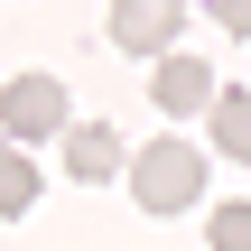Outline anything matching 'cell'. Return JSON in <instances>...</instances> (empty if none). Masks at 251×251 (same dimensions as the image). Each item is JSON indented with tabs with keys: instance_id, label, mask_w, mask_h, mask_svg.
Segmentation results:
<instances>
[{
	"instance_id": "cell-3",
	"label": "cell",
	"mask_w": 251,
	"mask_h": 251,
	"mask_svg": "<svg viewBox=\"0 0 251 251\" xmlns=\"http://www.w3.org/2000/svg\"><path fill=\"white\" fill-rule=\"evenodd\" d=\"M177 28H186L177 0H121L112 9V47L121 56H177Z\"/></svg>"
},
{
	"instance_id": "cell-8",
	"label": "cell",
	"mask_w": 251,
	"mask_h": 251,
	"mask_svg": "<svg viewBox=\"0 0 251 251\" xmlns=\"http://www.w3.org/2000/svg\"><path fill=\"white\" fill-rule=\"evenodd\" d=\"M205 242H214V251H251V205H214Z\"/></svg>"
},
{
	"instance_id": "cell-2",
	"label": "cell",
	"mask_w": 251,
	"mask_h": 251,
	"mask_svg": "<svg viewBox=\"0 0 251 251\" xmlns=\"http://www.w3.org/2000/svg\"><path fill=\"white\" fill-rule=\"evenodd\" d=\"M56 130H75L65 84H56V75H9V84H0V140L28 149V140H56Z\"/></svg>"
},
{
	"instance_id": "cell-4",
	"label": "cell",
	"mask_w": 251,
	"mask_h": 251,
	"mask_svg": "<svg viewBox=\"0 0 251 251\" xmlns=\"http://www.w3.org/2000/svg\"><path fill=\"white\" fill-rule=\"evenodd\" d=\"M149 93H158V112H214V65L205 56H158Z\"/></svg>"
},
{
	"instance_id": "cell-1",
	"label": "cell",
	"mask_w": 251,
	"mask_h": 251,
	"mask_svg": "<svg viewBox=\"0 0 251 251\" xmlns=\"http://www.w3.org/2000/svg\"><path fill=\"white\" fill-rule=\"evenodd\" d=\"M130 196H140L149 214L205 205V149H196V140H149V149L130 158Z\"/></svg>"
},
{
	"instance_id": "cell-7",
	"label": "cell",
	"mask_w": 251,
	"mask_h": 251,
	"mask_svg": "<svg viewBox=\"0 0 251 251\" xmlns=\"http://www.w3.org/2000/svg\"><path fill=\"white\" fill-rule=\"evenodd\" d=\"M28 205H37V158L0 140V214H28Z\"/></svg>"
},
{
	"instance_id": "cell-6",
	"label": "cell",
	"mask_w": 251,
	"mask_h": 251,
	"mask_svg": "<svg viewBox=\"0 0 251 251\" xmlns=\"http://www.w3.org/2000/svg\"><path fill=\"white\" fill-rule=\"evenodd\" d=\"M205 121H214V149L224 158H251V93H214Z\"/></svg>"
},
{
	"instance_id": "cell-9",
	"label": "cell",
	"mask_w": 251,
	"mask_h": 251,
	"mask_svg": "<svg viewBox=\"0 0 251 251\" xmlns=\"http://www.w3.org/2000/svg\"><path fill=\"white\" fill-rule=\"evenodd\" d=\"M224 28H233V37H251V0H233V9H224Z\"/></svg>"
},
{
	"instance_id": "cell-5",
	"label": "cell",
	"mask_w": 251,
	"mask_h": 251,
	"mask_svg": "<svg viewBox=\"0 0 251 251\" xmlns=\"http://www.w3.org/2000/svg\"><path fill=\"white\" fill-rule=\"evenodd\" d=\"M65 168H75V186H102V177H121V168H130V149H121V130L75 121V130H65Z\"/></svg>"
}]
</instances>
